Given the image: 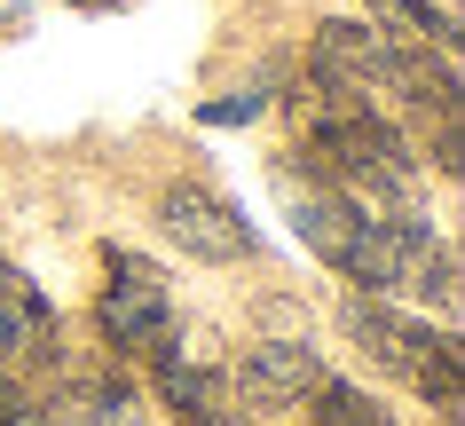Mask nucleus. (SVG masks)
Segmentation results:
<instances>
[{
  "label": "nucleus",
  "instance_id": "obj_1",
  "mask_svg": "<svg viewBox=\"0 0 465 426\" xmlns=\"http://www.w3.org/2000/svg\"><path fill=\"white\" fill-rule=\"evenodd\" d=\"M308 151H316V166H331V174H340L347 190H363V198H402L418 182L411 143L379 119V103L323 95L316 111H308Z\"/></svg>",
  "mask_w": 465,
  "mask_h": 426
},
{
  "label": "nucleus",
  "instance_id": "obj_2",
  "mask_svg": "<svg viewBox=\"0 0 465 426\" xmlns=\"http://www.w3.org/2000/svg\"><path fill=\"white\" fill-rule=\"evenodd\" d=\"M340 276L371 284V292H434L441 308L458 301V261L441 253V237L411 213H363L355 253L340 261Z\"/></svg>",
  "mask_w": 465,
  "mask_h": 426
},
{
  "label": "nucleus",
  "instance_id": "obj_3",
  "mask_svg": "<svg viewBox=\"0 0 465 426\" xmlns=\"http://www.w3.org/2000/svg\"><path fill=\"white\" fill-rule=\"evenodd\" d=\"M103 340L126 355H143L166 340L173 324V292H166V276L150 269V261H134V253H111V284H103Z\"/></svg>",
  "mask_w": 465,
  "mask_h": 426
},
{
  "label": "nucleus",
  "instance_id": "obj_4",
  "mask_svg": "<svg viewBox=\"0 0 465 426\" xmlns=\"http://www.w3.org/2000/svg\"><path fill=\"white\" fill-rule=\"evenodd\" d=\"M158 222H166V237L182 253H197V261H245V253H252V229L237 222V205H221L213 190H197V182L166 190Z\"/></svg>",
  "mask_w": 465,
  "mask_h": 426
},
{
  "label": "nucleus",
  "instance_id": "obj_5",
  "mask_svg": "<svg viewBox=\"0 0 465 426\" xmlns=\"http://www.w3.org/2000/svg\"><path fill=\"white\" fill-rule=\"evenodd\" d=\"M237 387H245L261 411H292V402H308L323 387V363L308 340H269V348H252L245 363H237Z\"/></svg>",
  "mask_w": 465,
  "mask_h": 426
},
{
  "label": "nucleus",
  "instance_id": "obj_6",
  "mask_svg": "<svg viewBox=\"0 0 465 426\" xmlns=\"http://www.w3.org/2000/svg\"><path fill=\"white\" fill-rule=\"evenodd\" d=\"M292 222L300 237L340 269L347 253H355V229H363V205H355V190H323V182H292Z\"/></svg>",
  "mask_w": 465,
  "mask_h": 426
},
{
  "label": "nucleus",
  "instance_id": "obj_7",
  "mask_svg": "<svg viewBox=\"0 0 465 426\" xmlns=\"http://www.w3.org/2000/svg\"><path fill=\"white\" fill-rule=\"evenodd\" d=\"M355 324V340H363L379 363H394L402 379H418L426 363H434V348H441V332H426V324H402V316H387V308H355L347 316Z\"/></svg>",
  "mask_w": 465,
  "mask_h": 426
},
{
  "label": "nucleus",
  "instance_id": "obj_8",
  "mask_svg": "<svg viewBox=\"0 0 465 426\" xmlns=\"http://www.w3.org/2000/svg\"><path fill=\"white\" fill-rule=\"evenodd\" d=\"M40 332H48V301H40V284H25V276L0 261V355H25Z\"/></svg>",
  "mask_w": 465,
  "mask_h": 426
},
{
  "label": "nucleus",
  "instance_id": "obj_9",
  "mask_svg": "<svg viewBox=\"0 0 465 426\" xmlns=\"http://www.w3.org/2000/svg\"><path fill=\"white\" fill-rule=\"evenodd\" d=\"M379 8V32H402V40H426V48H450V16L434 0H371Z\"/></svg>",
  "mask_w": 465,
  "mask_h": 426
},
{
  "label": "nucleus",
  "instance_id": "obj_10",
  "mask_svg": "<svg viewBox=\"0 0 465 426\" xmlns=\"http://www.w3.org/2000/svg\"><path fill=\"white\" fill-rule=\"evenodd\" d=\"M308 402H316V426H394L387 411H379L363 387H347V379H323Z\"/></svg>",
  "mask_w": 465,
  "mask_h": 426
},
{
  "label": "nucleus",
  "instance_id": "obj_11",
  "mask_svg": "<svg viewBox=\"0 0 465 426\" xmlns=\"http://www.w3.org/2000/svg\"><path fill=\"white\" fill-rule=\"evenodd\" d=\"M55 419L64 426H134L126 419V387H72V402Z\"/></svg>",
  "mask_w": 465,
  "mask_h": 426
},
{
  "label": "nucleus",
  "instance_id": "obj_12",
  "mask_svg": "<svg viewBox=\"0 0 465 426\" xmlns=\"http://www.w3.org/2000/svg\"><path fill=\"white\" fill-rule=\"evenodd\" d=\"M252 111H261V95H237V103H205L197 119H205V126H245Z\"/></svg>",
  "mask_w": 465,
  "mask_h": 426
},
{
  "label": "nucleus",
  "instance_id": "obj_13",
  "mask_svg": "<svg viewBox=\"0 0 465 426\" xmlns=\"http://www.w3.org/2000/svg\"><path fill=\"white\" fill-rule=\"evenodd\" d=\"M8 419H16V395H8V387H0V426H8Z\"/></svg>",
  "mask_w": 465,
  "mask_h": 426
},
{
  "label": "nucleus",
  "instance_id": "obj_14",
  "mask_svg": "<svg viewBox=\"0 0 465 426\" xmlns=\"http://www.w3.org/2000/svg\"><path fill=\"white\" fill-rule=\"evenodd\" d=\"M64 8H119V0H64Z\"/></svg>",
  "mask_w": 465,
  "mask_h": 426
}]
</instances>
